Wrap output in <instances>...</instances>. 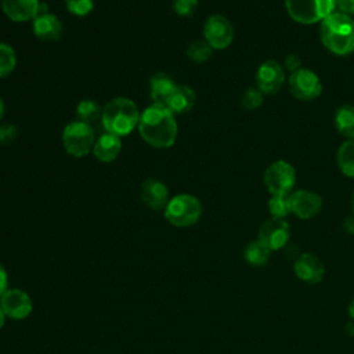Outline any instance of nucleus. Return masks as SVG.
Instances as JSON below:
<instances>
[{"label":"nucleus","mask_w":354,"mask_h":354,"mask_svg":"<svg viewBox=\"0 0 354 354\" xmlns=\"http://www.w3.org/2000/svg\"><path fill=\"white\" fill-rule=\"evenodd\" d=\"M138 133L141 138L152 148H170L178 134L176 115L165 104H152L141 112L138 122Z\"/></svg>","instance_id":"1"},{"label":"nucleus","mask_w":354,"mask_h":354,"mask_svg":"<svg viewBox=\"0 0 354 354\" xmlns=\"http://www.w3.org/2000/svg\"><path fill=\"white\" fill-rule=\"evenodd\" d=\"M319 36L322 44L336 55L354 53V18L335 10L321 21Z\"/></svg>","instance_id":"2"},{"label":"nucleus","mask_w":354,"mask_h":354,"mask_svg":"<svg viewBox=\"0 0 354 354\" xmlns=\"http://www.w3.org/2000/svg\"><path fill=\"white\" fill-rule=\"evenodd\" d=\"M140 118L141 112L133 100L115 97L102 108L101 123L106 133L124 137L138 127Z\"/></svg>","instance_id":"3"},{"label":"nucleus","mask_w":354,"mask_h":354,"mask_svg":"<svg viewBox=\"0 0 354 354\" xmlns=\"http://www.w3.org/2000/svg\"><path fill=\"white\" fill-rule=\"evenodd\" d=\"M202 203L191 194H178L170 198L163 214L165 218L174 227L185 228L196 224L202 217Z\"/></svg>","instance_id":"4"},{"label":"nucleus","mask_w":354,"mask_h":354,"mask_svg":"<svg viewBox=\"0 0 354 354\" xmlns=\"http://www.w3.org/2000/svg\"><path fill=\"white\" fill-rule=\"evenodd\" d=\"M288 15L303 25L317 24L336 10V0H285Z\"/></svg>","instance_id":"5"},{"label":"nucleus","mask_w":354,"mask_h":354,"mask_svg":"<svg viewBox=\"0 0 354 354\" xmlns=\"http://www.w3.org/2000/svg\"><path fill=\"white\" fill-rule=\"evenodd\" d=\"M61 140L66 153L73 158H83L88 155L95 142L93 127L80 120L68 123L62 130Z\"/></svg>","instance_id":"6"},{"label":"nucleus","mask_w":354,"mask_h":354,"mask_svg":"<svg viewBox=\"0 0 354 354\" xmlns=\"http://www.w3.org/2000/svg\"><path fill=\"white\" fill-rule=\"evenodd\" d=\"M263 180L271 195H289L296 183V171L289 162L281 159L266 169Z\"/></svg>","instance_id":"7"},{"label":"nucleus","mask_w":354,"mask_h":354,"mask_svg":"<svg viewBox=\"0 0 354 354\" xmlns=\"http://www.w3.org/2000/svg\"><path fill=\"white\" fill-rule=\"evenodd\" d=\"M289 91L300 101H313L322 93L321 79L315 72L307 68H300L289 75Z\"/></svg>","instance_id":"8"},{"label":"nucleus","mask_w":354,"mask_h":354,"mask_svg":"<svg viewBox=\"0 0 354 354\" xmlns=\"http://www.w3.org/2000/svg\"><path fill=\"white\" fill-rule=\"evenodd\" d=\"M203 39L213 50H224L234 40V26L221 14H212L203 24Z\"/></svg>","instance_id":"9"},{"label":"nucleus","mask_w":354,"mask_h":354,"mask_svg":"<svg viewBox=\"0 0 354 354\" xmlns=\"http://www.w3.org/2000/svg\"><path fill=\"white\" fill-rule=\"evenodd\" d=\"M290 238V225L285 218L271 217L266 220L259 230V241L271 252L285 248Z\"/></svg>","instance_id":"10"},{"label":"nucleus","mask_w":354,"mask_h":354,"mask_svg":"<svg viewBox=\"0 0 354 354\" xmlns=\"http://www.w3.org/2000/svg\"><path fill=\"white\" fill-rule=\"evenodd\" d=\"M256 83L263 94L278 93L285 83V68L275 59L263 61L256 72Z\"/></svg>","instance_id":"11"},{"label":"nucleus","mask_w":354,"mask_h":354,"mask_svg":"<svg viewBox=\"0 0 354 354\" xmlns=\"http://www.w3.org/2000/svg\"><path fill=\"white\" fill-rule=\"evenodd\" d=\"M290 213L301 220H310L322 210V198L310 189H296L289 194Z\"/></svg>","instance_id":"12"},{"label":"nucleus","mask_w":354,"mask_h":354,"mask_svg":"<svg viewBox=\"0 0 354 354\" xmlns=\"http://www.w3.org/2000/svg\"><path fill=\"white\" fill-rule=\"evenodd\" d=\"M0 307L6 317L12 319H24L33 310L30 296L22 289H7L0 299Z\"/></svg>","instance_id":"13"},{"label":"nucleus","mask_w":354,"mask_h":354,"mask_svg":"<svg viewBox=\"0 0 354 354\" xmlns=\"http://www.w3.org/2000/svg\"><path fill=\"white\" fill-rule=\"evenodd\" d=\"M296 277L307 283H318L325 277V266L322 260L313 253H301L293 263Z\"/></svg>","instance_id":"14"},{"label":"nucleus","mask_w":354,"mask_h":354,"mask_svg":"<svg viewBox=\"0 0 354 354\" xmlns=\"http://www.w3.org/2000/svg\"><path fill=\"white\" fill-rule=\"evenodd\" d=\"M140 196L144 205L152 210H165L170 201L167 185L153 177L147 178L140 188Z\"/></svg>","instance_id":"15"},{"label":"nucleus","mask_w":354,"mask_h":354,"mask_svg":"<svg viewBox=\"0 0 354 354\" xmlns=\"http://www.w3.org/2000/svg\"><path fill=\"white\" fill-rule=\"evenodd\" d=\"M39 0H0L3 14L12 22L33 21L40 12Z\"/></svg>","instance_id":"16"},{"label":"nucleus","mask_w":354,"mask_h":354,"mask_svg":"<svg viewBox=\"0 0 354 354\" xmlns=\"http://www.w3.org/2000/svg\"><path fill=\"white\" fill-rule=\"evenodd\" d=\"M32 30L35 37L41 41H57L62 36L64 26L55 14L47 11L32 21Z\"/></svg>","instance_id":"17"},{"label":"nucleus","mask_w":354,"mask_h":354,"mask_svg":"<svg viewBox=\"0 0 354 354\" xmlns=\"http://www.w3.org/2000/svg\"><path fill=\"white\" fill-rule=\"evenodd\" d=\"M122 137H118L111 133H104L98 138H95L93 147V155L101 163H111L113 162L120 151H122Z\"/></svg>","instance_id":"18"},{"label":"nucleus","mask_w":354,"mask_h":354,"mask_svg":"<svg viewBox=\"0 0 354 354\" xmlns=\"http://www.w3.org/2000/svg\"><path fill=\"white\" fill-rule=\"evenodd\" d=\"M177 84L165 72H156L149 79V97L152 104H165L174 93Z\"/></svg>","instance_id":"19"},{"label":"nucleus","mask_w":354,"mask_h":354,"mask_svg":"<svg viewBox=\"0 0 354 354\" xmlns=\"http://www.w3.org/2000/svg\"><path fill=\"white\" fill-rule=\"evenodd\" d=\"M195 102H196L195 91L187 84H180L176 87L174 93L170 95L166 105L171 109L174 115H183L189 112L194 108Z\"/></svg>","instance_id":"20"},{"label":"nucleus","mask_w":354,"mask_h":354,"mask_svg":"<svg viewBox=\"0 0 354 354\" xmlns=\"http://www.w3.org/2000/svg\"><path fill=\"white\" fill-rule=\"evenodd\" d=\"M336 130L347 140L354 138V105L344 104L339 106L333 118Z\"/></svg>","instance_id":"21"},{"label":"nucleus","mask_w":354,"mask_h":354,"mask_svg":"<svg viewBox=\"0 0 354 354\" xmlns=\"http://www.w3.org/2000/svg\"><path fill=\"white\" fill-rule=\"evenodd\" d=\"M243 257L246 260V263H249L250 266L254 267H260L264 266L266 263H268L270 257H271V250L261 243L259 239L249 242L245 249H243Z\"/></svg>","instance_id":"22"},{"label":"nucleus","mask_w":354,"mask_h":354,"mask_svg":"<svg viewBox=\"0 0 354 354\" xmlns=\"http://www.w3.org/2000/svg\"><path fill=\"white\" fill-rule=\"evenodd\" d=\"M336 162L344 176L354 178V138L340 144L336 153Z\"/></svg>","instance_id":"23"},{"label":"nucleus","mask_w":354,"mask_h":354,"mask_svg":"<svg viewBox=\"0 0 354 354\" xmlns=\"http://www.w3.org/2000/svg\"><path fill=\"white\" fill-rule=\"evenodd\" d=\"M102 115V108L101 105L94 101V100H82L77 106H76V120L84 122V123H91L95 122L98 118H101Z\"/></svg>","instance_id":"24"},{"label":"nucleus","mask_w":354,"mask_h":354,"mask_svg":"<svg viewBox=\"0 0 354 354\" xmlns=\"http://www.w3.org/2000/svg\"><path fill=\"white\" fill-rule=\"evenodd\" d=\"M213 47L203 39V40H194L187 47V57L196 64H203L209 61L213 55Z\"/></svg>","instance_id":"25"},{"label":"nucleus","mask_w":354,"mask_h":354,"mask_svg":"<svg viewBox=\"0 0 354 354\" xmlns=\"http://www.w3.org/2000/svg\"><path fill=\"white\" fill-rule=\"evenodd\" d=\"M17 66L15 50L4 41H0V77L10 76Z\"/></svg>","instance_id":"26"},{"label":"nucleus","mask_w":354,"mask_h":354,"mask_svg":"<svg viewBox=\"0 0 354 354\" xmlns=\"http://www.w3.org/2000/svg\"><path fill=\"white\" fill-rule=\"evenodd\" d=\"M268 210L271 217L286 218V216L290 214L289 195H271L268 201Z\"/></svg>","instance_id":"27"},{"label":"nucleus","mask_w":354,"mask_h":354,"mask_svg":"<svg viewBox=\"0 0 354 354\" xmlns=\"http://www.w3.org/2000/svg\"><path fill=\"white\" fill-rule=\"evenodd\" d=\"M263 100H264V94L257 87L256 88L250 87L243 91L241 97V104L246 109H256L263 104Z\"/></svg>","instance_id":"28"},{"label":"nucleus","mask_w":354,"mask_h":354,"mask_svg":"<svg viewBox=\"0 0 354 354\" xmlns=\"http://www.w3.org/2000/svg\"><path fill=\"white\" fill-rule=\"evenodd\" d=\"M66 10L76 17H86L94 8V0H65Z\"/></svg>","instance_id":"29"},{"label":"nucleus","mask_w":354,"mask_h":354,"mask_svg":"<svg viewBox=\"0 0 354 354\" xmlns=\"http://www.w3.org/2000/svg\"><path fill=\"white\" fill-rule=\"evenodd\" d=\"M199 6V0H173V10L178 17H191Z\"/></svg>","instance_id":"30"},{"label":"nucleus","mask_w":354,"mask_h":354,"mask_svg":"<svg viewBox=\"0 0 354 354\" xmlns=\"http://www.w3.org/2000/svg\"><path fill=\"white\" fill-rule=\"evenodd\" d=\"M17 137H18V130L14 124L4 123L0 126V144L3 145L11 144L12 141H15Z\"/></svg>","instance_id":"31"},{"label":"nucleus","mask_w":354,"mask_h":354,"mask_svg":"<svg viewBox=\"0 0 354 354\" xmlns=\"http://www.w3.org/2000/svg\"><path fill=\"white\" fill-rule=\"evenodd\" d=\"M285 68H286L290 73L295 72V71H297V69H300V68H301V59H300V57L296 55V54H289V55H286V58H285Z\"/></svg>","instance_id":"32"},{"label":"nucleus","mask_w":354,"mask_h":354,"mask_svg":"<svg viewBox=\"0 0 354 354\" xmlns=\"http://www.w3.org/2000/svg\"><path fill=\"white\" fill-rule=\"evenodd\" d=\"M336 11L354 15V0H336Z\"/></svg>","instance_id":"33"},{"label":"nucleus","mask_w":354,"mask_h":354,"mask_svg":"<svg viewBox=\"0 0 354 354\" xmlns=\"http://www.w3.org/2000/svg\"><path fill=\"white\" fill-rule=\"evenodd\" d=\"M7 285H8L7 271H6V268L0 264V299H1V296L6 293V290H7Z\"/></svg>","instance_id":"34"},{"label":"nucleus","mask_w":354,"mask_h":354,"mask_svg":"<svg viewBox=\"0 0 354 354\" xmlns=\"http://www.w3.org/2000/svg\"><path fill=\"white\" fill-rule=\"evenodd\" d=\"M342 227H343V230H344L347 234H354V214L347 216V217L343 220Z\"/></svg>","instance_id":"35"},{"label":"nucleus","mask_w":354,"mask_h":354,"mask_svg":"<svg viewBox=\"0 0 354 354\" xmlns=\"http://www.w3.org/2000/svg\"><path fill=\"white\" fill-rule=\"evenodd\" d=\"M348 315H350V318L354 321V297L351 299V301H350V304H348Z\"/></svg>","instance_id":"36"},{"label":"nucleus","mask_w":354,"mask_h":354,"mask_svg":"<svg viewBox=\"0 0 354 354\" xmlns=\"http://www.w3.org/2000/svg\"><path fill=\"white\" fill-rule=\"evenodd\" d=\"M347 332L350 336H354V321L353 319L347 324Z\"/></svg>","instance_id":"37"},{"label":"nucleus","mask_w":354,"mask_h":354,"mask_svg":"<svg viewBox=\"0 0 354 354\" xmlns=\"http://www.w3.org/2000/svg\"><path fill=\"white\" fill-rule=\"evenodd\" d=\"M4 111H6L4 101H3V98H1V95H0V122H1V119H3V116H4Z\"/></svg>","instance_id":"38"},{"label":"nucleus","mask_w":354,"mask_h":354,"mask_svg":"<svg viewBox=\"0 0 354 354\" xmlns=\"http://www.w3.org/2000/svg\"><path fill=\"white\" fill-rule=\"evenodd\" d=\"M4 321H6V314L3 313V310H1V307H0V329H1L3 325H4Z\"/></svg>","instance_id":"39"},{"label":"nucleus","mask_w":354,"mask_h":354,"mask_svg":"<svg viewBox=\"0 0 354 354\" xmlns=\"http://www.w3.org/2000/svg\"><path fill=\"white\" fill-rule=\"evenodd\" d=\"M350 207H351V214H354V191H353L351 198H350Z\"/></svg>","instance_id":"40"}]
</instances>
